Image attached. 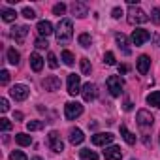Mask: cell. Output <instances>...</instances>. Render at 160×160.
Here are the masks:
<instances>
[{
  "mask_svg": "<svg viewBox=\"0 0 160 160\" xmlns=\"http://www.w3.org/2000/svg\"><path fill=\"white\" fill-rule=\"evenodd\" d=\"M55 34H57V42L58 43H68L72 40V36H73V25H72V21L70 19H60Z\"/></svg>",
  "mask_w": 160,
  "mask_h": 160,
  "instance_id": "obj_1",
  "label": "cell"
},
{
  "mask_svg": "<svg viewBox=\"0 0 160 160\" xmlns=\"http://www.w3.org/2000/svg\"><path fill=\"white\" fill-rule=\"evenodd\" d=\"M147 21H149V15L139 6H130V10H128V23L130 25H141Z\"/></svg>",
  "mask_w": 160,
  "mask_h": 160,
  "instance_id": "obj_2",
  "label": "cell"
},
{
  "mask_svg": "<svg viewBox=\"0 0 160 160\" xmlns=\"http://www.w3.org/2000/svg\"><path fill=\"white\" fill-rule=\"evenodd\" d=\"M81 113H83V106L79 104V102H68L64 106V117L68 121H75Z\"/></svg>",
  "mask_w": 160,
  "mask_h": 160,
  "instance_id": "obj_3",
  "label": "cell"
},
{
  "mask_svg": "<svg viewBox=\"0 0 160 160\" xmlns=\"http://www.w3.org/2000/svg\"><path fill=\"white\" fill-rule=\"evenodd\" d=\"M108 91H109V94L111 96H121V92H122V79L119 77V75H109L108 77Z\"/></svg>",
  "mask_w": 160,
  "mask_h": 160,
  "instance_id": "obj_4",
  "label": "cell"
},
{
  "mask_svg": "<svg viewBox=\"0 0 160 160\" xmlns=\"http://www.w3.org/2000/svg\"><path fill=\"white\" fill-rule=\"evenodd\" d=\"M47 143H49V149H51L53 152H62V151H64L62 138H60V134H58L57 130L49 132V136H47Z\"/></svg>",
  "mask_w": 160,
  "mask_h": 160,
  "instance_id": "obj_5",
  "label": "cell"
},
{
  "mask_svg": "<svg viewBox=\"0 0 160 160\" xmlns=\"http://www.w3.org/2000/svg\"><path fill=\"white\" fill-rule=\"evenodd\" d=\"M81 75H77V73H70L68 75V92L72 94V96H75V94H79L81 92Z\"/></svg>",
  "mask_w": 160,
  "mask_h": 160,
  "instance_id": "obj_6",
  "label": "cell"
},
{
  "mask_svg": "<svg viewBox=\"0 0 160 160\" xmlns=\"http://www.w3.org/2000/svg\"><path fill=\"white\" fill-rule=\"evenodd\" d=\"M10 96L17 102H23V100L28 98V87L27 85H13L10 89Z\"/></svg>",
  "mask_w": 160,
  "mask_h": 160,
  "instance_id": "obj_7",
  "label": "cell"
},
{
  "mask_svg": "<svg viewBox=\"0 0 160 160\" xmlns=\"http://www.w3.org/2000/svg\"><path fill=\"white\" fill-rule=\"evenodd\" d=\"M147 40H151V32L145 28H136L132 32V43L134 45H143Z\"/></svg>",
  "mask_w": 160,
  "mask_h": 160,
  "instance_id": "obj_8",
  "label": "cell"
},
{
  "mask_svg": "<svg viewBox=\"0 0 160 160\" xmlns=\"http://www.w3.org/2000/svg\"><path fill=\"white\" fill-rule=\"evenodd\" d=\"M136 121H138V124L141 126V128H149V126H152V122H154V117L147 111V109H139L138 111V117H136Z\"/></svg>",
  "mask_w": 160,
  "mask_h": 160,
  "instance_id": "obj_9",
  "label": "cell"
},
{
  "mask_svg": "<svg viewBox=\"0 0 160 160\" xmlns=\"http://www.w3.org/2000/svg\"><path fill=\"white\" fill-rule=\"evenodd\" d=\"M113 139H115V136H113L111 132H100V134H94V136L91 138L92 145H109Z\"/></svg>",
  "mask_w": 160,
  "mask_h": 160,
  "instance_id": "obj_10",
  "label": "cell"
},
{
  "mask_svg": "<svg viewBox=\"0 0 160 160\" xmlns=\"http://www.w3.org/2000/svg\"><path fill=\"white\" fill-rule=\"evenodd\" d=\"M104 158L106 160H121L122 158V149L117 147V145H109L104 151Z\"/></svg>",
  "mask_w": 160,
  "mask_h": 160,
  "instance_id": "obj_11",
  "label": "cell"
},
{
  "mask_svg": "<svg viewBox=\"0 0 160 160\" xmlns=\"http://www.w3.org/2000/svg\"><path fill=\"white\" fill-rule=\"evenodd\" d=\"M43 89L45 91H49V92H55V91H58L60 89V79L57 77V75H49V77H45L43 79Z\"/></svg>",
  "mask_w": 160,
  "mask_h": 160,
  "instance_id": "obj_12",
  "label": "cell"
},
{
  "mask_svg": "<svg viewBox=\"0 0 160 160\" xmlns=\"http://www.w3.org/2000/svg\"><path fill=\"white\" fill-rule=\"evenodd\" d=\"M81 94H83V100L85 102H92L94 98H96V85L94 83H85L83 85V89H81Z\"/></svg>",
  "mask_w": 160,
  "mask_h": 160,
  "instance_id": "obj_13",
  "label": "cell"
},
{
  "mask_svg": "<svg viewBox=\"0 0 160 160\" xmlns=\"http://www.w3.org/2000/svg\"><path fill=\"white\" fill-rule=\"evenodd\" d=\"M70 10H72V13H73L75 17H87V15H89V6H87L85 2H73V4L70 6Z\"/></svg>",
  "mask_w": 160,
  "mask_h": 160,
  "instance_id": "obj_14",
  "label": "cell"
},
{
  "mask_svg": "<svg viewBox=\"0 0 160 160\" xmlns=\"http://www.w3.org/2000/svg\"><path fill=\"white\" fill-rule=\"evenodd\" d=\"M36 30H38V34H40V38H47V36H51L55 30H53V25L49 23V21H40L38 25H36Z\"/></svg>",
  "mask_w": 160,
  "mask_h": 160,
  "instance_id": "obj_15",
  "label": "cell"
},
{
  "mask_svg": "<svg viewBox=\"0 0 160 160\" xmlns=\"http://www.w3.org/2000/svg\"><path fill=\"white\" fill-rule=\"evenodd\" d=\"M28 34V27H13L12 28V38L17 42V43H23L25 38Z\"/></svg>",
  "mask_w": 160,
  "mask_h": 160,
  "instance_id": "obj_16",
  "label": "cell"
},
{
  "mask_svg": "<svg viewBox=\"0 0 160 160\" xmlns=\"http://www.w3.org/2000/svg\"><path fill=\"white\" fill-rule=\"evenodd\" d=\"M136 62H138V72H139L141 75H145V73L149 72V68H151V58H149L147 55H141Z\"/></svg>",
  "mask_w": 160,
  "mask_h": 160,
  "instance_id": "obj_17",
  "label": "cell"
},
{
  "mask_svg": "<svg viewBox=\"0 0 160 160\" xmlns=\"http://www.w3.org/2000/svg\"><path fill=\"white\" fill-rule=\"evenodd\" d=\"M83 139H85V136H83V132L79 130V128H72V130H70V143H72V145L83 143Z\"/></svg>",
  "mask_w": 160,
  "mask_h": 160,
  "instance_id": "obj_18",
  "label": "cell"
},
{
  "mask_svg": "<svg viewBox=\"0 0 160 160\" xmlns=\"http://www.w3.org/2000/svg\"><path fill=\"white\" fill-rule=\"evenodd\" d=\"M30 66H32L34 72H42V68H43V58H42L38 53H32V55H30Z\"/></svg>",
  "mask_w": 160,
  "mask_h": 160,
  "instance_id": "obj_19",
  "label": "cell"
},
{
  "mask_svg": "<svg viewBox=\"0 0 160 160\" xmlns=\"http://www.w3.org/2000/svg\"><path fill=\"white\" fill-rule=\"evenodd\" d=\"M121 136H122V139H124L128 145H134V143H136V134H132L124 124H121Z\"/></svg>",
  "mask_w": 160,
  "mask_h": 160,
  "instance_id": "obj_20",
  "label": "cell"
},
{
  "mask_svg": "<svg viewBox=\"0 0 160 160\" xmlns=\"http://www.w3.org/2000/svg\"><path fill=\"white\" fill-rule=\"evenodd\" d=\"M115 40H117L119 47L122 49V53H124V55H130V49H128V42H126V36H124L122 32H119V34L115 36Z\"/></svg>",
  "mask_w": 160,
  "mask_h": 160,
  "instance_id": "obj_21",
  "label": "cell"
},
{
  "mask_svg": "<svg viewBox=\"0 0 160 160\" xmlns=\"http://www.w3.org/2000/svg\"><path fill=\"white\" fill-rule=\"evenodd\" d=\"M147 104L149 106H154V108H160V91H154L147 96Z\"/></svg>",
  "mask_w": 160,
  "mask_h": 160,
  "instance_id": "obj_22",
  "label": "cell"
},
{
  "mask_svg": "<svg viewBox=\"0 0 160 160\" xmlns=\"http://www.w3.org/2000/svg\"><path fill=\"white\" fill-rule=\"evenodd\" d=\"M15 17H17L15 10H10V8H4V10H2V19H4L6 23H12V21H15Z\"/></svg>",
  "mask_w": 160,
  "mask_h": 160,
  "instance_id": "obj_23",
  "label": "cell"
},
{
  "mask_svg": "<svg viewBox=\"0 0 160 160\" xmlns=\"http://www.w3.org/2000/svg\"><path fill=\"white\" fill-rule=\"evenodd\" d=\"M6 55H8V62H10V64H13V66H17V64H19V58H21V57H19V53H17L13 47H12V49H8V53H6Z\"/></svg>",
  "mask_w": 160,
  "mask_h": 160,
  "instance_id": "obj_24",
  "label": "cell"
},
{
  "mask_svg": "<svg viewBox=\"0 0 160 160\" xmlns=\"http://www.w3.org/2000/svg\"><path fill=\"white\" fill-rule=\"evenodd\" d=\"M15 141H17L19 145H23V147H27V145H30V143H32V138L21 132V134H15Z\"/></svg>",
  "mask_w": 160,
  "mask_h": 160,
  "instance_id": "obj_25",
  "label": "cell"
},
{
  "mask_svg": "<svg viewBox=\"0 0 160 160\" xmlns=\"http://www.w3.org/2000/svg\"><path fill=\"white\" fill-rule=\"evenodd\" d=\"M79 156L85 158V160H98V154L94 151H91V149H81L79 151Z\"/></svg>",
  "mask_w": 160,
  "mask_h": 160,
  "instance_id": "obj_26",
  "label": "cell"
},
{
  "mask_svg": "<svg viewBox=\"0 0 160 160\" xmlns=\"http://www.w3.org/2000/svg\"><path fill=\"white\" fill-rule=\"evenodd\" d=\"M62 60H64V64H66V66H73L75 57H73V53H72V51L64 49V51H62Z\"/></svg>",
  "mask_w": 160,
  "mask_h": 160,
  "instance_id": "obj_27",
  "label": "cell"
},
{
  "mask_svg": "<svg viewBox=\"0 0 160 160\" xmlns=\"http://www.w3.org/2000/svg\"><path fill=\"white\" fill-rule=\"evenodd\" d=\"M77 42H79V45H81V47H91L92 38H91V34H79Z\"/></svg>",
  "mask_w": 160,
  "mask_h": 160,
  "instance_id": "obj_28",
  "label": "cell"
},
{
  "mask_svg": "<svg viewBox=\"0 0 160 160\" xmlns=\"http://www.w3.org/2000/svg\"><path fill=\"white\" fill-rule=\"evenodd\" d=\"M79 62H81V72H83L85 75H89V73H91V70H92V66H91V60H89V58H81Z\"/></svg>",
  "mask_w": 160,
  "mask_h": 160,
  "instance_id": "obj_29",
  "label": "cell"
},
{
  "mask_svg": "<svg viewBox=\"0 0 160 160\" xmlns=\"http://www.w3.org/2000/svg\"><path fill=\"white\" fill-rule=\"evenodd\" d=\"M27 128H28L30 132L42 130V128H43V121H30V122H27Z\"/></svg>",
  "mask_w": 160,
  "mask_h": 160,
  "instance_id": "obj_30",
  "label": "cell"
},
{
  "mask_svg": "<svg viewBox=\"0 0 160 160\" xmlns=\"http://www.w3.org/2000/svg\"><path fill=\"white\" fill-rule=\"evenodd\" d=\"M10 160H28V158H27V154L23 151H13L10 154Z\"/></svg>",
  "mask_w": 160,
  "mask_h": 160,
  "instance_id": "obj_31",
  "label": "cell"
},
{
  "mask_svg": "<svg viewBox=\"0 0 160 160\" xmlns=\"http://www.w3.org/2000/svg\"><path fill=\"white\" fill-rule=\"evenodd\" d=\"M64 12H66V4L60 2V4H55L53 6V13L55 15H64Z\"/></svg>",
  "mask_w": 160,
  "mask_h": 160,
  "instance_id": "obj_32",
  "label": "cell"
},
{
  "mask_svg": "<svg viewBox=\"0 0 160 160\" xmlns=\"http://www.w3.org/2000/svg\"><path fill=\"white\" fill-rule=\"evenodd\" d=\"M47 64H49L53 70L58 66V60H57V55H55V53H49V55H47Z\"/></svg>",
  "mask_w": 160,
  "mask_h": 160,
  "instance_id": "obj_33",
  "label": "cell"
},
{
  "mask_svg": "<svg viewBox=\"0 0 160 160\" xmlns=\"http://www.w3.org/2000/svg\"><path fill=\"white\" fill-rule=\"evenodd\" d=\"M104 62H106L108 66H113V64H115V55H113L111 51H108V53L104 55Z\"/></svg>",
  "mask_w": 160,
  "mask_h": 160,
  "instance_id": "obj_34",
  "label": "cell"
},
{
  "mask_svg": "<svg viewBox=\"0 0 160 160\" xmlns=\"http://www.w3.org/2000/svg\"><path fill=\"white\" fill-rule=\"evenodd\" d=\"M151 21H152L154 25H160V8H154V10H152V13H151Z\"/></svg>",
  "mask_w": 160,
  "mask_h": 160,
  "instance_id": "obj_35",
  "label": "cell"
},
{
  "mask_svg": "<svg viewBox=\"0 0 160 160\" xmlns=\"http://www.w3.org/2000/svg\"><path fill=\"white\" fill-rule=\"evenodd\" d=\"M0 128H2V132H8V130L12 128V122H10L6 117H2V119H0Z\"/></svg>",
  "mask_w": 160,
  "mask_h": 160,
  "instance_id": "obj_36",
  "label": "cell"
},
{
  "mask_svg": "<svg viewBox=\"0 0 160 160\" xmlns=\"http://www.w3.org/2000/svg\"><path fill=\"white\" fill-rule=\"evenodd\" d=\"M23 17H27V19H34L36 13H34L32 8H23Z\"/></svg>",
  "mask_w": 160,
  "mask_h": 160,
  "instance_id": "obj_37",
  "label": "cell"
},
{
  "mask_svg": "<svg viewBox=\"0 0 160 160\" xmlns=\"http://www.w3.org/2000/svg\"><path fill=\"white\" fill-rule=\"evenodd\" d=\"M8 81H10V72L8 70H2V72H0V83L6 85Z\"/></svg>",
  "mask_w": 160,
  "mask_h": 160,
  "instance_id": "obj_38",
  "label": "cell"
},
{
  "mask_svg": "<svg viewBox=\"0 0 160 160\" xmlns=\"http://www.w3.org/2000/svg\"><path fill=\"white\" fill-rule=\"evenodd\" d=\"M10 109V104H8V100L6 98H0V111H2V113H6Z\"/></svg>",
  "mask_w": 160,
  "mask_h": 160,
  "instance_id": "obj_39",
  "label": "cell"
},
{
  "mask_svg": "<svg viewBox=\"0 0 160 160\" xmlns=\"http://www.w3.org/2000/svg\"><path fill=\"white\" fill-rule=\"evenodd\" d=\"M47 45H49L47 40H43V38H38V40H36V47H38V49H45Z\"/></svg>",
  "mask_w": 160,
  "mask_h": 160,
  "instance_id": "obj_40",
  "label": "cell"
},
{
  "mask_svg": "<svg viewBox=\"0 0 160 160\" xmlns=\"http://www.w3.org/2000/svg\"><path fill=\"white\" fill-rule=\"evenodd\" d=\"M111 15H113V19H119V17L122 15V10H121V8H113V12H111Z\"/></svg>",
  "mask_w": 160,
  "mask_h": 160,
  "instance_id": "obj_41",
  "label": "cell"
},
{
  "mask_svg": "<svg viewBox=\"0 0 160 160\" xmlns=\"http://www.w3.org/2000/svg\"><path fill=\"white\" fill-rule=\"evenodd\" d=\"M13 119H15V121H23V113H21V111H15V113H13Z\"/></svg>",
  "mask_w": 160,
  "mask_h": 160,
  "instance_id": "obj_42",
  "label": "cell"
},
{
  "mask_svg": "<svg viewBox=\"0 0 160 160\" xmlns=\"http://www.w3.org/2000/svg\"><path fill=\"white\" fill-rule=\"evenodd\" d=\"M126 72H128V66H124V64L119 66V73H126Z\"/></svg>",
  "mask_w": 160,
  "mask_h": 160,
  "instance_id": "obj_43",
  "label": "cell"
},
{
  "mask_svg": "<svg viewBox=\"0 0 160 160\" xmlns=\"http://www.w3.org/2000/svg\"><path fill=\"white\" fill-rule=\"evenodd\" d=\"M124 109H126V111H130V109H132V102H130V100H126V102H124Z\"/></svg>",
  "mask_w": 160,
  "mask_h": 160,
  "instance_id": "obj_44",
  "label": "cell"
},
{
  "mask_svg": "<svg viewBox=\"0 0 160 160\" xmlns=\"http://www.w3.org/2000/svg\"><path fill=\"white\" fill-rule=\"evenodd\" d=\"M32 160H42V158H40V156H34V158H32Z\"/></svg>",
  "mask_w": 160,
  "mask_h": 160,
  "instance_id": "obj_45",
  "label": "cell"
}]
</instances>
